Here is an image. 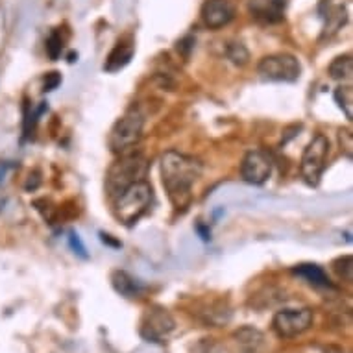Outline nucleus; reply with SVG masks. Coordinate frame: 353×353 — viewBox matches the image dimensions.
I'll return each mask as SVG.
<instances>
[{
    "instance_id": "nucleus-1",
    "label": "nucleus",
    "mask_w": 353,
    "mask_h": 353,
    "mask_svg": "<svg viewBox=\"0 0 353 353\" xmlns=\"http://www.w3.org/2000/svg\"><path fill=\"white\" fill-rule=\"evenodd\" d=\"M202 176V163L196 157L168 150L161 157V181L176 209H187L192 202V185Z\"/></svg>"
},
{
    "instance_id": "nucleus-2",
    "label": "nucleus",
    "mask_w": 353,
    "mask_h": 353,
    "mask_svg": "<svg viewBox=\"0 0 353 353\" xmlns=\"http://www.w3.org/2000/svg\"><path fill=\"white\" fill-rule=\"evenodd\" d=\"M148 163L141 154H124L115 161L105 176V191L108 196L115 200L122 191L145 178Z\"/></svg>"
},
{
    "instance_id": "nucleus-3",
    "label": "nucleus",
    "mask_w": 353,
    "mask_h": 353,
    "mask_svg": "<svg viewBox=\"0 0 353 353\" xmlns=\"http://www.w3.org/2000/svg\"><path fill=\"white\" fill-rule=\"evenodd\" d=\"M152 198L154 194H152L150 183L145 180L137 181L115 198V216L124 226H134L150 209Z\"/></svg>"
},
{
    "instance_id": "nucleus-4",
    "label": "nucleus",
    "mask_w": 353,
    "mask_h": 353,
    "mask_svg": "<svg viewBox=\"0 0 353 353\" xmlns=\"http://www.w3.org/2000/svg\"><path fill=\"white\" fill-rule=\"evenodd\" d=\"M327 157H330V141L322 134L314 135L313 141L305 146L300 161L301 178L305 180L307 185H319L327 165Z\"/></svg>"
},
{
    "instance_id": "nucleus-5",
    "label": "nucleus",
    "mask_w": 353,
    "mask_h": 353,
    "mask_svg": "<svg viewBox=\"0 0 353 353\" xmlns=\"http://www.w3.org/2000/svg\"><path fill=\"white\" fill-rule=\"evenodd\" d=\"M143 126L145 119L139 111H128L115 122V126L110 132V148L115 154H126L132 150L143 137Z\"/></svg>"
},
{
    "instance_id": "nucleus-6",
    "label": "nucleus",
    "mask_w": 353,
    "mask_h": 353,
    "mask_svg": "<svg viewBox=\"0 0 353 353\" xmlns=\"http://www.w3.org/2000/svg\"><path fill=\"white\" fill-rule=\"evenodd\" d=\"M257 72L263 80L292 83L300 80L301 65L292 54H272L261 59L257 65Z\"/></svg>"
},
{
    "instance_id": "nucleus-7",
    "label": "nucleus",
    "mask_w": 353,
    "mask_h": 353,
    "mask_svg": "<svg viewBox=\"0 0 353 353\" xmlns=\"http://www.w3.org/2000/svg\"><path fill=\"white\" fill-rule=\"evenodd\" d=\"M314 322L313 309H283L276 313L272 320V330L279 339H294L305 333Z\"/></svg>"
},
{
    "instance_id": "nucleus-8",
    "label": "nucleus",
    "mask_w": 353,
    "mask_h": 353,
    "mask_svg": "<svg viewBox=\"0 0 353 353\" xmlns=\"http://www.w3.org/2000/svg\"><path fill=\"white\" fill-rule=\"evenodd\" d=\"M272 174V159L267 152L252 150L248 152L241 165V176L246 183L263 185Z\"/></svg>"
},
{
    "instance_id": "nucleus-9",
    "label": "nucleus",
    "mask_w": 353,
    "mask_h": 353,
    "mask_svg": "<svg viewBox=\"0 0 353 353\" xmlns=\"http://www.w3.org/2000/svg\"><path fill=\"white\" fill-rule=\"evenodd\" d=\"M174 320L172 316L161 309V307H152L148 309L143 319V327H141V335L145 336L146 341L161 342L165 341L170 333L174 331Z\"/></svg>"
},
{
    "instance_id": "nucleus-10",
    "label": "nucleus",
    "mask_w": 353,
    "mask_h": 353,
    "mask_svg": "<svg viewBox=\"0 0 353 353\" xmlns=\"http://www.w3.org/2000/svg\"><path fill=\"white\" fill-rule=\"evenodd\" d=\"M235 17V4L232 0H205L202 6V21L211 30L224 28Z\"/></svg>"
},
{
    "instance_id": "nucleus-11",
    "label": "nucleus",
    "mask_w": 353,
    "mask_h": 353,
    "mask_svg": "<svg viewBox=\"0 0 353 353\" xmlns=\"http://www.w3.org/2000/svg\"><path fill=\"white\" fill-rule=\"evenodd\" d=\"M250 12L263 23H279L283 19L285 0H252Z\"/></svg>"
},
{
    "instance_id": "nucleus-12",
    "label": "nucleus",
    "mask_w": 353,
    "mask_h": 353,
    "mask_svg": "<svg viewBox=\"0 0 353 353\" xmlns=\"http://www.w3.org/2000/svg\"><path fill=\"white\" fill-rule=\"evenodd\" d=\"M134 52L135 47L132 41H119L115 48L108 56V59H105L104 70H108V72H117V70L124 69L130 63V59L134 58Z\"/></svg>"
},
{
    "instance_id": "nucleus-13",
    "label": "nucleus",
    "mask_w": 353,
    "mask_h": 353,
    "mask_svg": "<svg viewBox=\"0 0 353 353\" xmlns=\"http://www.w3.org/2000/svg\"><path fill=\"white\" fill-rule=\"evenodd\" d=\"M292 272L305 279L307 283H311L313 287H320V289H331L333 287L330 276L325 274L324 268L319 267V265H313V263L298 265Z\"/></svg>"
},
{
    "instance_id": "nucleus-14",
    "label": "nucleus",
    "mask_w": 353,
    "mask_h": 353,
    "mask_svg": "<svg viewBox=\"0 0 353 353\" xmlns=\"http://www.w3.org/2000/svg\"><path fill=\"white\" fill-rule=\"evenodd\" d=\"M111 281H113V287H115L117 292L122 296H126V298H135V296H139L141 292H143V289H145L137 279L132 278L130 274L121 272V270L113 272Z\"/></svg>"
},
{
    "instance_id": "nucleus-15",
    "label": "nucleus",
    "mask_w": 353,
    "mask_h": 353,
    "mask_svg": "<svg viewBox=\"0 0 353 353\" xmlns=\"http://www.w3.org/2000/svg\"><path fill=\"white\" fill-rule=\"evenodd\" d=\"M353 74V59L350 54L339 56L331 61L330 76L333 80H352Z\"/></svg>"
},
{
    "instance_id": "nucleus-16",
    "label": "nucleus",
    "mask_w": 353,
    "mask_h": 353,
    "mask_svg": "<svg viewBox=\"0 0 353 353\" xmlns=\"http://www.w3.org/2000/svg\"><path fill=\"white\" fill-rule=\"evenodd\" d=\"M226 56L228 59H230L233 65H237V67H244V65L250 61L248 48L244 47L241 41H233V43L228 45Z\"/></svg>"
},
{
    "instance_id": "nucleus-17",
    "label": "nucleus",
    "mask_w": 353,
    "mask_h": 353,
    "mask_svg": "<svg viewBox=\"0 0 353 353\" xmlns=\"http://www.w3.org/2000/svg\"><path fill=\"white\" fill-rule=\"evenodd\" d=\"M335 100L339 108L344 111L347 121L353 119V91L352 87H339L335 91Z\"/></svg>"
},
{
    "instance_id": "nucleus-18",
    "label": "nucleus",
    "mask_w": 353,
    "mask_h": 353,
    "mask_svg": "<svg viewBox=\"0 0 353 353\" xmlns=\"http://www.w3.org/2000/svg\"><path fill=\"white\" fill-rule=\"evenodd\" d=\"M235 336H237L241 344L254 347V350L257 344H261V342H263V335H261L257 330H252V327H243V330L235 333Z\"/></svg>"
},
{
    "instance_id": "nucleus-19",
    "label": "nucleus",
    "mask_w": 353,
    "mask_h": 353,
    "mask_svg": "<svg viewBox=\"0 0 353 353\" xmlns=\"http://www.w3.org/2000/svg\"><path fill=\"white\" fill-rule=\"evenodd\" d=\"M47 52L50 56V59H58L61 56V52H63V37H61L58 30H54L52 34L48 35Z\"/></svg>"
},
{
    "instance_id": "nucleus-20",
    "label": "nucleus",
    "mask_w": 353,
    "mask_h": 353,
    "mask_svg": "<svg viewBox=\"0 0 353 353\" xmlns=\"http://www.w3.org/2000/svg\"><path fill=\"white\" fill-rule=\"evenodd\" d=\"M352 255H344V257H341L339 261H335V272L339 274V278H342L344 281H352Z\"/></svg>"
},
{
    "instance_id": "nucleus-21",
    "label": "nucleus",
    "mask_w": 353,
    "mask_h": 353,
    "mask_svg": "<svg viewBox=\"0 0 353 353\" xmlns=\"http://www.w3.org/2000/svg\"><path fill=\"white\" fill-rule=\"evenodd\" d=\"M59 81H61V78H59L58 72L47 74V78H45V91H54L59 85Z\"/></svg>"
},
{
    "instance_id": "nucleus-22",
    "label": "nucleus",
    "mask_w": 353,
    "mask_h": 353,
    "mask_svg": "<svg viewBox=\"0 0 353 353\" xmlns=\"http://www.w3.org/2000/svg\"><path fill=\"white\" fill-rule=\"evenodd\" d=\"M70 246H72V250H76V254H80L81 257H87L85 248H83V244L80 243V239H78L76 233H70Z\"/></svg>"
},
{
    "instance_id": "nucleus-23",
    "label": "nucleus",
    "mask_w": 353,
    "mask_h": 353,
    "mask_svg": "<svg viewBox=\"0 0 353 353\" xmlns=\"http://www.w3.org/2000/svg\"><path fill=\"white\" fill-rule=\"evenodd\" d=\"M194 47V39H192V37H185V39H181L180 43H178V50H180V52H183V56H189V50H191V48Z\"/></svg>"
},
{
    "instance_id": "nucleus-24",
    "label": "nucleus",
    "mask_w": 353,
    "mask_h": 353,
    "mask_svg": "<svg viewBox=\"0 0 353 353\" xmlns=\"http://www.w3.org/2000/svg\"><path fill=\"white\" fill-rule=\"evenodd\" d=\"M10 168H12V165L8 161H0V185L4 183V180H6L8 172H10Z\"/></svg>"
}]
</instances>
